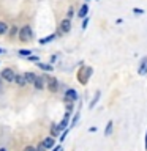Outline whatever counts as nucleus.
Instances as JSON below:
<instances>
[{
  "label": "nucleus",
  "mask_w": 147,
  "mask_h": 151,
  "mask_svg": "<svg viewBox=\"0 0 147 151\" xmlns=\"http://www.w3.org/2000/svg\"><path fill=\"white\" fill-rule=\"evenodd\" d=\"M92 74H93V69L90 68V66H82V68L78 71V80H79V83L87 85L90 77H92Z\"/></svg>",
  "instance_id": "1"
},
{
  "label": "nucleus",
  "mask_w": 147,
  "mask_h": 151,
  "mask_svg": "<svg viewBox=\"0 0 147 151\" xmlns=\"http://www.w3.org/2000/svg\"><path fill=\"white\" fill-rule=\"evenodd\" d=\"M32 38H33V32H32L30 25H24L19 30V40L21 41H30Z\"/></svg>",
  "instance_id": "2"
},
{
  "label": "nucleus",
  "mask_w": 147,
  "mask_h": 151,
  "mask_svg": "<svg viewBox=\"0 0 147 151\" xmlns=\"http://www.w3.org/2000/svg\"><path fill=\"white\" fill-rule=\"evenodd\" d=\"M63 99H65V102L66 104H74L76 101H78V91H76L74 88H68L65 91V96H63Z\"/></svg>",
  "instance_id": "3"
},
{
  "label": "nucleus",
  "mask_w": 147,
  "mask_h": 151,
  "mask_svg": "<svg viewBox=\"0 0 147 151\" xmlns=\"http://www.w3.org/2000/svg\"><path fill=\"white\" fill-rule=\"evenodd\" d=\"M46 85H47V90H49L51 93L59 91V80L55 77H52V76H47L46 77Z\"/></svg>",
  "instance_id": "4"
},
{
  "label": "nucleus",
  "mask_w": 147,
  "mask_h": 151,
  "mask_svg": "<svg viewBox=\"0 0 147 151\" xmlns=\"http://www.w3.org/2000/svg\"><path fill=\"white\" fill-rule=\"evenodd\" d=\"M0 76H2V79H5L7 82H14V79H16V74H14V71H13L11 68H5V69H2Z\"/></svg>",
  "instance_id": "5"
},
{
  "label": "nucleus",
  "mask_w": 147,
  "mask_h": 151,
  "mask_svg": "<svg viewBox=\"0 0 147 151\" xmlns=\"http://www.w3.org/2000/svg\"><path fill=\"white\" fill-rule=\"evenodd\" d=\"M138 74L141 77L147 76V57H142L141 61H139V66H138Z\"/></svg>",
  "instance_id": "6"
},
{
  "label": "nucleus",
  "mask_w": 147,
  "mask_h": 151,
  "mask_svg": "<svg viewBox=\"0 0 147 151\" xmlns=\"http://www.w3.org/2000/svg\"><path fill=\"white\" fill-rule=\"evenodd\" d=\"M71 30V19H63V21L60 22V35H65V33H68Z\"/></svg>",
  "instance_id": "7"
},
{
  "label": "nucleus",
  "mask_w": 147,
  "mask_h": 151,
  "mask_svg": "<svg viewBox=\"0 0 147 151\" xmlns=\"http://www.w3.org/2000/svg\"><path fill=\"white\" fill-rule=\"evenodd\" d=\"M41 143L44 145L47 150H49V148H54V146H55V139H54V137H52V135H49V137H46V139L43 140Z\"/></svg>",
  "instance_id": "8"
},
{
  "label": "nucleus",
  "mask_w": 147,
  "mask_h": 151,
  "mask_svg": "<svg viewBox=\"0 0 147 151\" xmlns=\"http://www.w3.org/2000/svg\"><path fill=\"white\" fill-rule=\"evenodd\" d=\"M100 98H101V91H95V94H93V98H92V101H90V104H89V109H93L95 106L98 104V101H100Z\"/></svg>",
  "instance_id": "9"
},
{
  "label": "nucleus",
  "mask_w": 147,
  "mask_h": 151,
  "mask_svg": "<svg viewBox=\"0 0 147 151\" xmlns=\"http://www.w3.org/2000/svg\"><path fill=\"white\" fill-rule=\"evenodd\" d=\"M33 87H35L36 90H43L44 88V79H43L41 76H36L35 82H33Z\"/></svg>",
  "instance_id": "10"
},
{
  "label": "nucleus",
  "mask_w": 147,
  "mask_h": 151,
  "mask_svg": "<svg viewBox=\"0 0 147 151\" xmlns=\"http://www.w3.org/2000/svg\"><path fill=\"white\" fill-rule=\"evenodd\" d=\"M14 82H16L19 87H25L27 85V80H25V77H24V74H17L16 79H14Z\"/></svg>",
  "instance_id": "11"
},
{
  "label": "nucleus",
  "mask_w": 147,
  "mask_h": 151,
  "mask_svg": "<svg viewBox=\"0 0 147 151\" xmlns=\"http://www.w3.org/2000/svg\"><path fill=\"white\" fill-rule=\"evenodd\" d=\"M112 129H114V121H112V120H109V121H108V124H106V127H104V135L109 137V135L112 134Z\"/></svg>",
  "instance_id": "12"
},
{
  "label": "nucleus",
  "mask_w": 147,
  "mask_h": 151,
  "mask_svg": "<svg viewBox=\"0 0 147 151\" xmlns=\"http://www.w3.org/2000/svg\"><path fill=\"white\" fill-rule=\"evenodd\" d=\"M87 14H89V6H87V3H84L82 6H81V9H79V13H78V16L79 17H87Z\"/></svg>",
  "instance_id": "13"
},
{
  "label": "nucleus",
  "mask_w": 147,
  "mask_h": 151,
  "mask_svg": "<svg viewBox=\"0 0 147 151\" xmlns=\"http://www.w3.org/2000/svg\"><path fill=\"white\" fill-rule=\"evenodd\" d=\"M24 77H25L27 83H33V82H35V79H36V74H33V73H25V74H24Z\"/></svg>",
  "instance_id": "14"
},
{
  "label": "nucleus",
  "mask_w": 147,
  "mask_h": 151,
  "mask_svg": "<svg viewBox=\"0 0 147 151\" xmlns=\"http://www.w3.org/2000/svg\"><path fill=\"white\" fill-rule=\"evenodd\" d=\"M79 116H81V113H79V112H76V113H74V116H73V120L70 121V127H74L76 124H78V121H79Z\"/></svg>",
  "instance_id": "15"
},
{
  "label": "nucleus",
  "mask_w": 147,
  "mask_h": 151,
  "mask_svg": "<svg viewBox=\"0 0 147 151\" xmlns=\"http://www.w3.org/2000/svg\"><path fill=\"white\" fill-rule=\"evenodd\" d=\"M59 134H62L60 129H59V126H57V124H51V135L55 137V135H59Z\"/></svg>",
  "instance_id": "16"
},
{
  "label": "nucleus",
  "mask_w": 147,
  "mask_h": 151,
  "mask_svg": "<svg viewBox=\"0 0 147 151\" xmlns=\"http://www.w3.org/2000/svg\"><path fill=\"white\" fill-rule=\"evenodd\" d=\"M38 68H41L43 71H47V73H51V71H52V66L51 65H46V63H40V61H38Z\"/></svg>",
  "instance_id": "17"
},
{
  "label": "nucleus",
  "mask_w": 147,
  "mask_h": 151,
  "mask_svg": "<svg viewBox=\"0 0 147 151\" xmlns=\"http://www.w3.org/2000/svg\"><path fill=\"white\" fill-rule=\"evenodd\" d=\"M54 40H55V35H49V36L40 40V42H41V44H47V42H51V41H54Z\"/></svg>",
  "instance_id": "18"
},
{
  "label": "nucleus",
  "mask_w": 147,
  "mask_h": 151,
  "mask_svg": "<svg viewBox=\"0 0 147 151\" xmlns=\"http://www.w3.org/2000/svg\"><path fill=\"white\" fill-rule=\"evenodd\" d=\"M19 55H21V57H30V55H32V50H28V49H21V50H19Z\"/></svg>",
  "instance_id": "19"
},
{
  "label": "nucleus",
  "mask_w": 147,
  "mask_h": 151,
  "mask_svg": "<svg viewBox=\"0 0 147 151\" xmlns=\"http://www.w3.org/2000/svg\"><path fill=\"white\" fill-rule=\"evenodd\" d=\"M8 30V25L5 22H0V35H3V33H7Z\"/></svg>",
  "instance_id": "20"
},
{
  "label": "nucleus",
  "mask_w": 147,
  "mask_h": 151,
  "mask_svg": "<svg viewBox=\"0 0 147 151\" xmlns=\"http://www.w3.org/2000/svg\"><path fill=\"white\" fill-rule=\"evenodd\" d=\"M68 132H70V127H68V129H65L63 132H62L60 137H59V140H60V142H63V140L66 139V135H68Z\"/></svg>",
  "instance_id": "21"
},
{
  "label": "nucleus",
  "mask_w": 147,
  "mask_h": 151,
  "mask_svg": "<svg viewBox=\"0 0 147 151\" xmlns=\"http://www.w3.org/2000/svg\"><path fill=\"white\" fill-rule=\"evenodd\" d=\"M133 13L138 14V16H141V14H144V9H141V8H133Z\"/></svg>",
  "instance_id": "22"
},
{
  "label": "nucleus",
  "mask_w": 147,
  "mask_h": 151,
  "mask_svg": "<svg viewBox=\"0 0 147 151\" xmlns=\"http://www.w3.org/2000/svg\"><path fill=\"white\" fill-rule=\"evenodd\" d=\"M87 25H89V17H85L84 21H82V30H85V28H87Z\"/></svg>",
  "instance_id": "23"
},
{
  "label": "nucleus",
  "mask_w": 147,
  "mask_h": 151,
  "mask_svg": "<svg viewBox=\"0 0 147 151\" xmlns=\"http://www.w3.org/2000/svg\"><path fill=\"white\" fill-rule=\"evenodd\" d=\"M46 150H47V148H46L43 143H40V145H38V148H36V151H46Z\"/></svg>",
  "instance_id": "24"
},
{
  "label": "nucleus",
  "mask_w": 147,
  "mask_h": 151,
  "mask_svg": "<svg viewBox=\"0 0 147 151\" xmlns=\"http://www.w3.org/2000/svg\"><path fill=\"white\" fill-rule=\"evenodd\" d=\"M73 14H74V11H73V8L70 6V9H68V19H71V17H73Z\"/></svg>",
  "instance_id": "25"
},
{
  "label": "nucleus",
  "mask_w": 147,
  "mask_h": 151,
  "mask_svg": "<svg viewBox=\"0 0 147 151\" xmlns=\"http://www.w3.org/2000/svg\"><path fill=\"white\" fill-rule=\"evenodd\" d=\"M144 150L147 151V129H146V135H144Z\"/></svg>",
  "instance_id": "26"
},
{
  "label": "nucleus",
  "mask_w": 147,
  "mask_h": 151,
  "mask_svg": "<svg viewBox=\"0 0 147 151\" xmlns=\"http://www.w3.org/2000/svg\"><path fill=\"white\" fill-rule=\"evenodd\" d=\"M28 60H32V61H40V60H38V57H35V55H30V57H28Z\"/></svg>",
  "instance_id": "27"
},
{
  "label": "nucleus",
  "mask_w": 147,
  "mask_h": 151,
  "mask_svg": "<svg viewBox=\"0 0 147 151\" xmlns=\"http://www.w3.org/2000/svg\"><path fill=\"white\" fill-rule=\"evenodd\" d=\"M24 151H36V148H33V146H25Z\"/></svg>",
  "instance_id": "28"
},
{
  "label": "nucleus",
  "mask_w": 147,
  "mask_h": 151,
  "mask_svg": "<svg viewBox=\"0 0 147 151\" xmlns=\"http://www.w3.org/2000/svg\"><path fill=\"white\" fill-rule=\"evenodd\" d=\"M52 151H62V146L57 145V146H54V148H52Z\"/></svg>",
  "instance_id": "29"
},
{
  "label": "nucleus",
  "mask_w": 147,
  "mask_h": 151,
  "mask_svg": "<svg viewBox=\"0 0 147 151\" xmlns=\"http://www.w3.org/2000/svg\"><path fill=\"white\" fill-rule=\"evenodd\" d=\"M16 32H17V30H16V27H13V28H11V30H9V35H11V36H13V35H14V33H16Z\"/></svg>",
  "instance_id": "30"
},
{
  "label": "nucleus",
  "mask_w": 147,
  "mask_h": 151,
  "mask_svg": "<svg viewBox=\"0 0 147 151\" xmlns=\"http://www.w3.org/2000/svg\"><path fill=\"white\" fill-rule=\"evenodd\" d=\"M89 132H97V126H92V127L89 129Z\"/></svg>",
  "instance_id": "31"
},
{
  "label": "nucleus",
  "mask_w": 147,
  "mask_h": 151,
  "mask_svg": "<svg viewBox=\"0 0 147 151\" xmlns=\"http://www.w3.org/2000/svg\"><path fill=\"white\" fill-rule=\"evenodd\" d=\"M3 52H5V50L2 49V47H0V54H3Z\"/></svg>",
  "instance_id": "32"
},
{
  "label": "nucleus",
  "mask_w": 147,
  "mask_h": 151,
  "mask_svg": "<svg viewBox=\"0 0 147 151\" xmlns=\"http://www.w3.org/2000/svg\"><path fill=\"white\" fill-rule=\"evenodd\" d=\"M0 151H7V150H5V148H0Z\"/></svg>",
  "instance_id": "33"
},
{
  "label": "nucleus",
  "mask_w": 147,
  "mask_h": 151,
  "mask_svg": "<svg viewBox=\"0 0 147 151\" xmlns=\"http://www.w3.org/2000/svg\"><path fill=\"white\" fill-rule=\"evenodd\" d=\"M62 151H63V150H62Z\"/></svg>",
  "instance_id": "34"
}]
</instances>
